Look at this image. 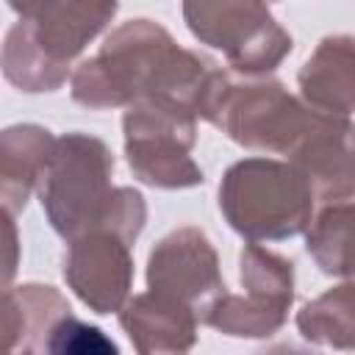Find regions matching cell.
<instances>
[{
  "label": "cell",
  "instance_id": "cell-1",
  "mask_svg": "<svg viewBox=\"0 0 355 355\" xmlns=\"http://www.w3.org/2000/svg\"><path fill=\"white\" fill-rule=\"evenodd\" d=\"M219 72L205 55L180 47L158 22L128 19L103 42L97 55L78 64L69 92L78 105L97 111L155 100L202 119Z\"/></svg>",
  "mask_w": 355,
  "mask_h": 355
},
{
  "label": "cell",
  "instance_id": "cell-2",
  "mask_svg": "<svg viewBox=\"0 0 355 355\" xmlns=\"http://www.w3.org/2000/svg\"><path fill=\"white\" fill-rule=\"evenodd\" d=\"M316 194L291 161L266 155L230 164L219 183V211L247 241H283L313 219Z\"/></svg>",
  "mask_w": 355,
  "mask_h": 355
},
{
  "label": "cell",
  "instance_id": "cell-3",
  "mask_svg": "<svg viewBox=\"0 0 355 355\" xmlns=\"http://www.w3.org/2000/svg\"><path fill=\"white\" fill-rule=\"evenodd\" d=\"M313 105L297 100L280 80L244 75V80L219 75L202 119L247 150L286 155L297 147L313 119Z\"/></svg>",
  "mask_w": 355,
  "mask_h": 355
},
{
  "label": "cell",
  "instance_id": "cell-4",
  "mask_svg": "<svg viewBox=\"0 0 355 355\" xmlns=\"http://www.w3.org/2000/svg\"><path fill=\"white\" fill-rule=\"evenodd\" d=\"M111 172L114 155L103 139L83 130L55 139L36 191L50 227L61 239L72 241L100 227L116 189L111 186Z\"/></svg>",
  "mask_w": 355,
  "mask_h": 355
},
{
  "label": "cell",
  "instance_id": "cell-5",
  "mask_svg": "<svg viewBox=\"0 0 355 355\" xmlns=\"http://www.w3.org/2000/svg\"><path fill=\"white\" fill-rule=\"evenodd\" d=\"M183 19L241 75H269L291 53V36L266 0H183Z\"/></svg>",
  "mask_w": 355,
  "mask_h": 355
},
{
  "label": "cell",
  "instance_id": "cell-6",
  "mask_svg": "<svg viewBox=\"0 0 355 355\" xmlns=\"http://www.w3.org/2000/svg\"><path fill=\"white\" fill-rule=\"evenodd\" d=\"M197 114L155 103L139 100L125 108V155L130 172L153 189H191L200 186L202 169L191 158L197 141Z\"/></svg>",
  "mask_w": 355,
  "mask_h": 355
},
{
  "label": "cell",
  "instance_id": "cell-7",
  "mask_svg": "<svg viewBox=\"0 0 355 355\" xmlns=\"http://www.w3.org/2000/svg\"><path fill=\"white\" fill-rule=\"evenodd\" d=\"M239 277L247 297L227 288L202 311V324L233 338H269L275 336L294 302V263L258 241H250L239 255Z\"/></svg>",
  "mask_w": 355,
  "mask_h": 355
},
{
  "label": "cell",
  "instance_id": "cell-8",
  "mask_svg": "<svg viewBox=\"0 0 355 355\" xmlns=\"http://www.w3.org/2000/svg\"><path fill=\"white\" fill-rule=\"evenodd\" d=\"M147 286L186 302L202 319L211 300L225 291L211 239L200 227H178L166 233L147 258Z\"/></svg>",
  "mask_w": 355,
  "mask_h": 355
},
{
  "label": "cell",
  "instance_id": "cell-9",
  "mask_svg": "<svg viewBox=\"0 0 355 355\" xmlns=\"http://www.w3.org/2000/svg\"><path fill=\"white\" fill-rule=\"evenodd\" d=\"M64 280L94 313H119L130 300L133 255L130 241L111 230H89L69 241Z\"/></svg>",
  "mask_w": 355,
  "mask_h": 355
},
{
  "label": "cell",
  "instance_id": "cell-10",
  "mask_svg": "<svg viewBox=\"0 0 355 355\" xmlns=\"http://www.w3.org/2000/svg\"><path fill=\"white\" fill-rule=\"evenodd\" d=\"M288 161L311 183L316 200L333 202L355 194V122L341 114L313 111V119Z\"/></svg>",
  "mask_w": 355,
  "mask_h": 355
},
{
  "label": "cell",
  "instance_id": "cell-11",
  "mask_svg": "<svg viewBox=\"0 0 355 355\" xmlns=\"http://www.w3.org/2000/svg\"><path fill=\"white\" fill-rule=\"evenodd\" d=\"M116 11L119 0H55L36 19L25 22L39 53L55 69L69 75L72 58H78L100 31H105Z\"/></svg>",
  "mask_w": 355,
  "mask_h": 355
},
{
  "label": "cell",
  "instance_id": "cell-12",
  "mask_svg": "<svg viewBox=\"0 0 355 355\" xmlns=\"http://www.w3.org/2000/svg\"><path fill=\"white\" fill-rule=\"evenodd\" d=\"M197 311L161 291L130 297L119 308V324L141 355L186 352L197 341Z\"/></svg>",
  "mask_w": 355,
  "mask_h": 355
},
{
  "label": "cell",
  "instance_id": "cell-13",
  "mask_svg": "<svg viewBox=\"0 0 355 355\" xmlns=\"http://www.w3.org/2000/svg\"><path fill=\"white\" fill-rule=\"evenodd\" d=\"M300 94L308 105L327 114L355 111V36L333 33L324 36L302 64Z\"/></svg>",
  "mask_w": 355,
  "mask_h": 355
},
{
  "label": "cell",
  "instance_id": "cell-14",
  "mask_svg": "<svg viewBox=\"0 0 355 355\" xmlns=\"http://www.w3.org/2000/svg\"><path fill=\"white\" fill-rule=\"evenodd\" d=\"M53 147V133L33 122L11 125L0 133V197L6 214L17 216L28 205V197L39 189Z\"/></svg>",
  "mask_w": 355,
  "mask_h": 355
},
{
  "label": "cell",
  "instance_id": "cell-15",
  "mask_svg": "<svg viewBox=\"0 0 355 355\" xmlns=\"http://www.w3.org/2000/svg\"><path fill=\"white\" fill-rule=\"evenodd\" d=\"M72 308L67 297L42 283H25L3 291V333L8 349L44 352L53 327L69 316Z\"/></svg>",
  "mask_w": 355,
  "mask_h": 355
},
{
  "label": "cell",
  "instance_id": "cell-16",
  "mask_svg": "<svg viewBox=\"0 0 355 355\" xmlns=\"http://www.w3.org/2000/svg\"><path fill=\"white\" fill-rule=\"evenodd\" d=\"M305 250L330 277H355V194L324 202L305 227Z\"/></svg>",
  "mask_w": 355,
  "mask_h": 355
},
{
  "label": "cell",
  "instance_id": "cell-17",
  "mask_svg": "<svg viewBox=\"0 0 355 355\" xmlns=\"http://www.w3.org/2000/svg\"><path fill=\"white\" fill-rule=\"evenodd\" d=\"M297 330L311 344L355 349V277L305 302L297 313Z\"/></svg>",
  "mask_w": 355,
  "mask_h": 355
},
{
  "label": "cell",
  "instance_id": "cell-18",
  "mask_svg": "<svg viewBox=\"0 0 355 355\" xmlns=\"http://www.w3.org/2000/svg\"><path fill=\"white\" fill-rule=\"evenodd\" d=\"M3 75H6V80L11 86H17L19 92H28V94L55 92L67 80V72L55 69L39 53L25 19L14 22L8 28V33H6V42H3Z\"/></svg>",
  "mask_w": 355,
  "mask_h": 355
},
{
  "label": "cell",
  "instance_id": "cell-19",
  "mask_svg": "<svg viewBox=\"0 0 355 355\" xmlns=\"http://www.w3.org/2000/svg\"><path fill=\"white\" fill-rule=\"evenodd\" d=\"M44 352H116V344L105 338L100 327H92L69 313L53 327Z\"/></svg>",
  "mask_w": 355,
  "mask_h": 355
},
{
  "label": "cell",
  "instance_id": "cell-20",
  "mask_svg": "<svg viewBox=\"0 0 355 355\" xmlns=\"http://www.w3.org/2000/svg\"><path fill=\"white\" fill-rule=\"evenodd\" d=\"M55 0H8L11 11L19 14V19H36L42 11H47Z\"/></svg>",
  "mask_w": 355,
  "mask_h": 355
},
{
  "label": "cell",
  "instance_id": "cell-21",
  "mask_svg": "<svg viewBox=\"0 0 355 355\" xmlns=\"http://www.w3.org/2000/svg\"><path fill=\"white\" fill-rule=\"evenodd\" d=\"M6 233H8V261H6V286L17 269V227H14V216L6 214Z\"/></svg>",
  "mask_w": 355,
  "mask_h": 355
}]
</instances>
